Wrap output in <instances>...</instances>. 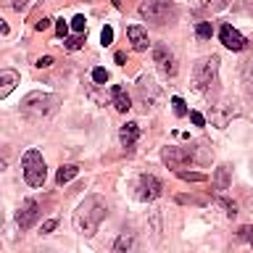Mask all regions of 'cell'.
<instances>
[{
  "label": "cell",
  "instance_id": "1",
  "mask_svg": "<svg viewBox=\"0 0 253 253\" xmlns=\"http://www.w3.org/2000/svg\"><path fill=\"white\" fill-rule=\"evenodd\" d=\"M106 213H108V209H106V203H103L98 195H87L84 201L77 206V211H74L77 232L84 235V237H92L95 232H98L100 221L106 219Z\"/></svg>",
  "mask_w": 253,
  "mask_h": 253
},
{
  "label": "cell",
  "instance_id": "2",
  "mask_svg": "<svg viewBox=\"0 0 253 253\" xmlns=\"http://www.w3.org/2000/svg\"><path fill=\"white\" fill-rule=\"evenodd\" d=\"M55 108H58V98L50 92H29L21 100V114L32 122H42V119L53 116Z\"/></svg>",
  "mask_w": 253,
  "mask_h": 253
},
{
  "label": "cell",
  "instance_id": "3",
  "mask_svg": "<svg viewBox=\"0 0 253 253\" xmlns=\"http://www.w3.org/2000/svg\"><path fill=\"white\" fill-rule=\"evenodd\" d=\"M216 74H219V55H206V58H201L193 66V79H190V84H193V90L206 92L213 82H216Z\"/></svg>",
  "mask_w": 253,
  "mask_h": 253
},
{
  "label": "cell",
  "instance_id": "4",
  "mask_svg": "<svg viewBox=\"0 0 253 253\" xmlns=\"http://www.w3.org/2000/svg\"><path fill=\"white\" fill-rule=\"evenodd\" d=\"M21 169H24V179H27L29 187H42L45 185V177H47V169H45V161H42V153L35 148H29L21 158Z\"/></svg>",
  "mask_w": 253,
  "mask_h": 253
},
{
  "label": "cell",
  "instance_id": "5",
  "mask_svg": "<svg viewBox=\"0 0 253 253\" xmlns=\"http://www.w3.org/2000/svg\"><path fill=\"white\" fill-rule=\"evenodd\" d=\"M137 11L145 21L158 24V27L177 16V8H174V3H169V0H145V3H140Z\"/></svg>",
  "mask_w": 253,
  "mask_h": 253
},
{
  "label": "cell",
  "instance_id": "6",
  "mask_svg": "<svg viewBox=\"0 0 253 253\" xmlns=\"http://www.w3.org/2000/svg\"><path fill=\"white\" fill-rule=\"evenodd\" d=\"M134 190H137L134 195H137L140 201L150 203V201H156V198L164 193V185H161V179H158L156 174H140L137 182H134Z\"/></svg>",
  "mask_w": 253,
  "mask_h": 253
},
{
  "label": "cell",
  "instance_id": "7",
  "mask_svg": "<svg viewBox=\"0 0 253 253\" xmlns=\"http://www.w3.org/2000/svg\"><path fill=\"white\" fill-rule=\"evenodd\" d=\"M161 158H164V164L169 166V169H185V164L190 161H195V148H164L161 150Z\"/></svg>",
  "mask_w": 253,
  "mask_h": 253
},
{
  "label": "cell",
  "instance_id": "8",
  "mask_svg": "<svg viewBox=\"0 0 253 253\" xmlns=\"http://www.w3.org/2000/svg\"><path fill=\"white\" fill-rule=\"evenodd\" d=\"M158 98H161V87H158L150 77H140V82H137V103L142 106V111H148V108H153Z\"/></svg>",
  "mask_w": 253,
  "mask_h": 253
},
{
  "label": "cell",
  "instance_id": "9",
  "mask_svg": "<svg viewBox=\"0 0 253 253\" xmlns=\"http://www.w3.org/2000/svg\"><path fill=\"white\" fill-rule=\"evenodd\" d=\"M153 63L158 66L164 77H177V58H174V53L169 50L166 45H156L153 47Z\"/></svg>",
  "mask_w": 253,
  "mask_h": 253
},
{
  "label": "cell",
  "instance_id": "10",
  "mask_svg": "<svg viewBox=\"0 0 253 253\" xmlns=\"http://www.w3.org/2000/svg\"><path fill=\"white\" fill-rule=\"evenodd\" d=\"M37 219H40V203L29 198V201H24V203L19 206V213H16V224H19V229H32Z\"/></svg>",
  "mask_w": 253,
  "mask_h": 253
},
{
  "label": "cell",
  "instance_id": "11",
  "mask_svg": "<svg viewBox=\"0 0 253 253\" xmlns=\"http://www.w3.org/2000/svg\"><path fill=\"white\" fill-rule=\"evenodd\" d=\"M219 40L224 47H229V50H245V47H248V40H245L232 24H224V27L219 29Z\"/></svg>",
  "mask_w": 253,
  "mask_h": 253
},
{
  "label": "cell",
  "instance_id": "12",
  "mask_svg": "<svg viewBox=\"0 0 253 253\" xmlns=\"http://www.w3.org/2000/svg\"><path fill=\"white\" fill-rule=\"evenodd\" d=\"M240 114V108L235 106V103H221V106H213V111H211V122L216 124V126H227V122L232 116H237Z\"/></svg>",
  "mask_w": 253,
  "mask_h": 253
},
{
  "label": "cell",
  "instance_id": "13",
  "mask_svg": "<svg viewBox=\"0 0 253 253\" xmlns=\"http://www.w3.org/2000/svg\"><path fill=\"white\" fill-rule=\"evenodd\" d=\"M126 37H129V42H132V47L137 53H142V50H148V32L142 29V27H137V24H132V27H126Z\"/></svg>",
  "mask_w": 253,
  "mask_h": 253
},
{
  "label": "cell",
  "instance_id": "14",
  "mask_svg": "<svg viewBox=\"0 0 253 253\" xmlns=\"http://www.w3.org/2000/svg\"><path fill=\"white\" fill-rule=\"evenodd\" d=\"M119 140H122V145L126 150H132L134 145H137V140H140V126L134 122H126L122 129H119Z\"/></svg>",
  "mask_w": 253,
  "mask_h": 253
},
{
  "label": "cell",
  "instance_id": "15",
  "mask_svg": "<svg viewBox=\"0 0 253 253\" xmlns=\"http://www.w3.org/2000/svg\"><path fill=\"white\" fill-rule=\"evenodd\" d=\"M16 84H19V74L13 69H0V100L8 98L16 90Z\"/></svg>",
  "mask_w": 253,
  "mask_h": 253
},
{
  "label": "cell",
  "instance_id": "16",
  "mask_svg": "<svg viewBox=\"0 0 253 253\" xmlns=\"http://www.w3.org/2000/svg\"><path fill=\"white\" fill-rule=\"evenodd\" d=\"M111 103H114V108L119 111V114H126V111L132 108L129 95H126V90H124V87H119V84L111 87Z\"/></svg>",
  "mask_w": 253,
  "mask_h": 253
},
{
  "label": "cell",
  "instance_id": "17",
  "mask_svg": "<svg viewBox=\"0 0 253 253\" xmlns=\"http://www.w3.org/2000/svg\"><path fill=\"white\" fill-rule=\"evenodd\" d=\"M229 185H232V169L227 164H221L216 169V174H213V190L224 193V190H229Z\"/></svg>",
  "mask_w": 253,
  "mask_h": 253
},
{
  "label": "cell",
  "instance_id": "18",
  "mask_svg": "<svg viewBox=\"0 0 253 253\" xmlns=\"http://www.w3.org/2000/svg\"><path fill=\"white\" fill-rule=\"evenodd\" d=\"M240 79H243L245 95H248V98H253V58L243 63V69H240Z\"/></svg>",
  "mask_w": 253,
  "mask_h": 253
},
{
  "label": "cell",
  "instance_id": "19",
  "mask_svg": "<svg viewBox=\"0 0 253 253\" xmlns=\"http://www.w3.org/2000/svg\"><path fill=\"white\" fill-rule=\"evenodd\" d=\"M132 248H134V232H129V229H124V232L116 237L114 251H116V253H124V251H132Z\"/></svg>",
  "mask_w": 253,
  "mask_h": 253
},
{
  "label": "cell",
  "instance_id": "20",
  "mask_svg": "<svg viewBox=\"0 0 253 253\" xmlns=\"http://www.w3.org/2000/svg\"><path fill=\"white\" fill-rule=\"evenodd\" d=\"M79 174V166L77 164H66V166H61L58 169V174H55V182L58 185H66V182H71Z\"/></svg>",
  "mask_w": 253,
  "mask_h": 253
},
{
  "label": "cell",
  "instance_id": "21",
  "mask_svg": "<svg viewBox=\"0 0 253 253\" xmlns=\"http://www.w3.org/2000/svg\"><path fill=\"white\" fill-rule=\"evenodd\" d=\"M174 171L185 182H206V174H201V171H185V169H174Z\"/></svg>",
  "mask_w": 253,
  "mask_h": 253
},
{
  "label": "cell",
  "instance_id": "22",
  "mask_svg": "<svg viewBox=\"0 0 253 253\" xmlns=\"http://www.w3.org/2000/svg\"><path fill=\"white\" fill-rule=\"evenodd\" d=\"M63 45H66V50H79V47H82V45H84V40H82V35H79V32H77V35H74V37H69V40H63Z\"/></svg>",
  "mask_w": 253,
  "mask_h": 253
},
{
  "label": "cell",
  "instance_id": "23",
  "mask_svg": "<svg viewBox=\"0 0 253 253\" xmlns=\"http://www.w3.org/2000/svg\"><path fill=\"white\" fill-rule=\"evenodd\" d=\"M216 203L227 211V216H235V213H237V203H235V201H227V198H216Z\"/></svg>",
  "mask_w": 253,
  "mask_h": 253
},
{
  "label": "cell",
  "instance_id": "24",
  "mask_svg": "<svg viewBox=\"0 0 253 253\" xmlns=\"http://www.w3.org/2000/svg\"><path fill=\"white\" fill-rule=\"evenodd\" d=\"M71 29L79 32V35H84L87 32V19L84 16H74V19H71Z\"/></svg>",
  "mask_w": 253,
  "mask_h": 253
},
{
  "label": "cell",
  "instance_id": "25",
  "mask_svg": "<svg viewBox=\"0 0 253 253\" xmlns=\"http://www.w3.org/2000/svg\"><path fill=\"white\" fill-rule=\"evenodd\" d=\"M211 32H213V29H211V24H209V21H201V24L195 27V35L201 37V40H209V37H211Z\"/></svg>",
  "mask_w": 253,
  "mask_h": 253
},
{
  "label": "cell",
  "instance_id": "26",
  "mask_svg": "<svg viewBox=\"0 0 253 253\" xmlns=\"http://www.w3.org/2000/svg\"><path fill=\"white\" fill-rule=\"evenodd\" d=\"M171 108H174V114H177V116H187V114H190L182 98H171Z\"/></svg>",
  "mask_w": 253,
  "mask_h": 253
},
{
  "label": "cell",
  "instance_id": "27",
  "mask_svg": "<svg viewBox=\"0 0 253 253\" xmlns=\"http://www.w3.org/2000/svg\"><path fill=\"white\" fill-rule=\"evenodd\" d=\"M100 42H103V45H111V42H114V27H103Z\"/></svg>",
  "mask_w": 253,
  "mask_h": 253
},
{
  "label": "cell",
  "instance_id": "28",
  "mask_svg": "<svg viewBox=\"0 0 253 253\" xmlns=\"http://www.w3.org/2000/svg\"><path fill=\"white\" fill-rule=\"evenodd\" d=\"M237 237H240V240H248L253 245V227H240L237 229Z\"/></svg>",
  "mask_w": 253,
  "mask_h": 253
},
{
  "label": "cell",
  "instance_id": "29",
  "mask_svg": "<svg viewBox=\"0 0 253 253\" xmlns=\"http://www.w3.org/2000/svg\"><path fill=\"white\" fill-rule=\"evenodd\" d=\"M92 82H98V84H106V82H108V74H106V69H95V71H92Z\"/></svg>",
  "mask_w": 253,
  "mask_h": 253
},
{
  "label": "cell",
  "instance_id": "30",
  "mask_svg": "<svg viewBox=\"0 0 253 253\" xmlns=\"http://www.w3.org/2000/svg\"><path fill=\"white\" fill-rule=\"evenodd\" d=\"M55 32H58V37L63 40V37L69 35V24L63 21V19H55Z\"/></svg>",
  "mask_w": 253,
  "mask_h": 253
},
{
  "label": "cell",
  "instance_id": "31",
  "mask_svg": "<svg viewBox=\"0 0 253 253\" xmlns=\"http://www.w3.org/2000/svg\"><path fill=\"white\" fill-rule=\"evenodd\" d=\"M190 122L195 126H206V119H203V114H198V111H190Z\"/></svg>",
  "mask_w": 253,
  "mask_h": 253
},
{
  "label": "cell",
  "instance_id": "32",
  "mask_svg": "<svg viewBox=\"0 0 253 253\" xmlns=\"http://www.w3.org/2000/svg\"><path fill=\"white\" fill-rule=\"evenodd\" d=\"M29 8V0H13V11H19V13H24Z\"/></svg>",
  "mask_w": 253,
  "mask_h": 253
},
{
  "label": "cell",
  "instance_id": "33",
  "mask_svg": "<svg viewBox=\"0 0 253 253\" xmlns=\"http://www.w3.org/2000/svg\"><path fill=\"white\" fill-rule=\"evenodd\" d=\"M47 66H53V58L50 55H42V58L37 61V69H47Z\"/></svg>",
  "mask_w": 253,
  "mask_h": 253
},
{
  "label": "cell",
  "instance_id": "34",
  "mask_svg": "<svg viewBox=\"0 0 253 253\" xmlns=\"http://www.w3.org/2000/svg\"><path fill=\"white\" fill-rule=\"evenodd\" d=\"M55 224H58V221H55V219H47L45 224H42V235H47V232H53V229H55Z\"/></svg>",
  "mask_w": 253,
  "mask_h": 253
},
{
  "label": "cell",
  "instance_id": "35",
  "mask_svg": "<svg viewBox=\"0 0 253 253\" xmlns=\"http://www.w3.org/2000/svg\"><path fill=\"white\" fill-rule=\"evenodd\" d=\"M47 27H50V19H40V21L35 24V29H37V32H45Z\"/></svg>",
  "mask_w": 253,
  "mask_h": 253
},
{
  "label": "cell",
  "instance_id": "36",
  "mask_svg": "<svg viewBox=\"0 0 253 253\" xmlns=\"http://www.w3.org/2000/svg\"><path fill=\"white\" fill-rule=\"evenodd\" d=\"M198 3H201V5H219L216 0H198Z\"/></svg>",
  "mask_w": 253,
  "mask_h": 253
},
{
  "label": "cell",
  "instance_id": "37",
  "mask_svg": "<svg viewBox=\"0 0 253 253\" xmlns=\"http://www.w3.org/2000/svg\"><path fill=\"white\" fill-rule=\"evenodd\" d=\"M0 32H3V35H8V24H5L3 19H0Z\"/></svg>",
  "mask_w": 253,
  "mask_h": 253
},
{
  "label": "cell",
  "instance_id": "38",
  "mask_svg": "<svg viewBox=\"0 0 253 253\" xmlns=\"http://www.w3.org/2000/svg\"><path fill=\"white\" fill-rule=\"evenodd\" d=\"M5 166H8V164H5V158H3V156H0V174H3V171H5Z\"/></svg>",
  "mask_w": 253,
  "mask_h": 253
},
{
  "label": "cell",
  "instance_id": "39",
  "mask_svg": "<svg viewBox=\"0 0 253 253\" xmlns=\"http://www.w3.org/2000/svg\"><path fill=\"white\" fill-rule=\"evenodd\" d=\"M111 3H114L116 8H122V0H111Z\"/></svg>",
  "mask_w": 253,
  "mask_h": 253
},
{
  "label": "cell",
  "instance_id": "40",
  "mask_svg": "<svg viewBox=\"0 0 253 253\" xmlns=\"http://www.w3.org/2000/svg\"><path fill=\"white\" fill-rule=\"evenodd\" d=\"M0 227H3V209H0Z\"/></svg>",
  "mask_w": 253,
  "mask_h": 253
}]
</instances>
